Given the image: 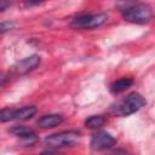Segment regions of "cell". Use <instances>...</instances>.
I'll return each mask as SVG.
<instances>
[{"label": "cell", "mask_w": 155, "mask_h": 155, "mask_svg": "<svg viewBox=\"0 0 155 155\" xmlns=\"http://www.w3.org/2000/svg\"><path fill=\"white\" fill-rule=\"evenodd\" d=\"M117 8L122 18L133 24H147L153 18L151 6L138 0H120Z\"/></svg>", "instance_id": "1"}, {"label": "cell", "mask_w": 155, "mask_h": 155, "mask_svg": "<svg viewBox=\"0 0 155 155\" xmlns=\"http://www.w3.org/2000/svg\"><path fill=\"white\" fill-rule=\"evenodd\" d=\"M80 140H81V132L78 130H69L47 136L45 138V144L48 148L56 150L61 148L76 147L80 143Z\"/></svg>", "instance_id": "2"}, {"label": "cell", "mask_w": 155, "mask_h": 155, "mask_svg": "<svg viewBox=\"0 0 155 155\" xmlns=\"http://www.w3.org/2000/svg\"><path fill=\"white\" fill-rule=\"evenodd\" d=\"M108 21V15L104 12L98 13H84L71 19L70 27L79 30H91L103 25Z\"/></svg>", "instance_id": "3"}, {"label": "cell", "mask_w": 155, "mask_h": 155, "mask_svg": "<svg viewBox=\"0 0 155 155\" xmlns=\"http://www.w3.org/2000/svg\"><path fill=\"white\" fill-rule=\"evenodd\" d=\"M145 104H147V101L140 93L132 92L121 101V103L117 105L116 113L120 116H130L137 113L138 110H140Z\"/></svg>", "instance_id": "4"}, {"label": "cell", "mask_w": 155, "mask_h": 155, "mask_svg": "<svg viewBox=\"0 0 155 155\" xmlns=\"http://www.w3.org/2000/svg\"><path fill=\"white\" fill-rule=\"evenodd\" d=\"M41 63V58L38 54H31L28 56L23 59L17 61L11 68H10V74L15 75V76H21V75H25L30 71H33L34 69H36L39 67V64Z\"/></svg>", "instance_id": "5"}, {"label": "cell", "mask_w": 155, "mask_h": 155, "mask_svg": "<svg viewBox=\"0 0 155 155\" xmlns=\"http://www.w3.org/2000/svg\"><path fill=\"white\" fill-rule=\"evenodd\" d=\"M117 139L107 131H99L94 134H92L90 140V148L93 151H101L113 148L116 144Z\"/></svg>", "instance_id": "6"}, {"label": "cell", "mask_w": 155, "mask_h": 155, "mask_svg": "<svg viewBox=\"0 0 155 155\" xmlns=\"http://www.w3.org/2000/svg\"><path fill=\"white\" fill-rule=\"evenodd\" d=\"M8 132L18 138L21 145L23 147H33L39 142L38 134L31 128H28L25 126H13L8 130Z\"/></svg>", "instance_id": "7"}, {"label": "cell", "mask_w": 155, "mask_h": 155, "mask_svg": "<svg viewBox=\"0 0 155 155\" xmlns=\"http://www.w3.org/2000/svg\"><path fill=\"white\" fill-rule=\"evenodd\" d=\"M63 121L64 119L59 114H47V115L41 116L36 121V125L41 128H53L56 126H59Z\"/></svg>", "instance_id": "8"}, {"label": "cell", "mask_w": 155, "mask_h": 155, "mask_svg": "<svg viewBox=\"0 0 155 155\" xmlns=\"http://www.w3.org/2000/svg\"><path fill=\"white\" fill-rule=\"evenodd\" d=\"M133 82L134 81H133L132 78H121V79L114 81L110 85L109 90H110V92L113 94H117V93H121V92L126 91L128 87H131L133 85Z\"/></svg>", "instance_id": "9"}, {"label": "cell", "mask_w": 155, "mask_h": 155, "mask_svg": "<svg viewBox=\"0 0 155 155\" xmlns=\"http://www.w3.org/2000/svg\"><path fill=\"white\" fill-rule=\"evenodd\" d=\"M38 113L35 105H25L22 108H15V120H29Z\"/></svg>", "instance_id": "10"}, {"label": "cell", "mask_w": 155, "mask_h": 155, "mask_svg": "<svg viewBox=\"0 0 155 155\" xmlns=\"http://www.w3.org/2000/svg\"><path fill=\"white\" fill-rule=\"evenodd\" d=\"M107 121V117L104 115H91L85 120V126L90 130H97L102 127Z\"/></svg>", "instance_id": "11"}, {"label": "cell", "mask_w": 155, "mask_h": 155, "mask_svg": "<svg viewBox=\"0 0 155 155\" xmlns=\"http://www.w3.org/2000/svg\"><path fill=\"white\" fill-rule=\"evenodd\" d=\"M15 120V108H2L0 109V124Z\"/></svg>", "instance_id": "12"}, {"label": "cell", "mask_w": 155, "mask_h": 155, "mask_svg": "<svg viewBox=\"0 0 155 155\" xmlns=\"http://www.w3.org/2000/svg\"><path fill=\"white\" fill-rule=\"evenodd\" d=\"M15 28V23L12 21H4V22H0V35L12 30Z\"/></svg>", "instance_id": "13"}, {"label": "cell", "mask_w": 155, "mask_h": 155, "mask_svg": "<svg viewBox=\"0 0 155 155\" xmlns=\"http://www.w3.org/2000/svg\"><path fill=\"white\" fill-rule=\"evenodd\" d=\"M45 0H23V4L25 7H34V6H39L41 4H44Z\"/></svg>", "instance_id": "14"}, {"label": "cell", "mask_w": 155, "mask_h": 155, "mask_svg": "<svg viewBox=\"0 0 155 155\" xmlns=\"http://www.w3.org/2000/svg\"><path fill=\"white\" fill-rule=\"evenodd\" d=\"M13 4V0H0V12L7 10Z\"/></svg>", "instance_id": "15"}, {"label": "cell", "mask_w": 155, "mask_h": 155, "mask_svg": "<svg viewBox=\"0 0 155 155\" xmlns=\"http://www.w3.org/2000/svg\"><path fill=\"white\" fill-rule=\"evenodd\" d=\"M8 79H10V75L4 74V73H0V86H1V85H4Z\"/></svg>", "instance_id": "16"}]
</instances>
